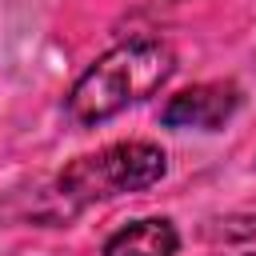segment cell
Returning a JSON list of instances; mask_svg holds the SVG:
<instances>
[{"mask_svg": "<svg viewBox=\"0 0 256 256\" xmlns=\"http://www.w3.org/2000/svg\"><path fill=\"white\" fill-rule=\"evenodd\" d=\"M172 52L168 44L152 40V36H136L124 40L116 48H108L68 92V116L84 128L104 124L112 116H120L124 108L148 100L152 92L164 88V80L172 76Z\"/></svg>", "mask_w": 256, "mask_h": 256, "instance_id": "cell-1", "label": "cell"}, {"mask_svg": "<svg viewBox=\"0 0 256 256\" xmlns=\"http://www.w3.org/2000/svg\"><path fill=\"white\" fill-rule=\"evenodd\" d=\"M180 236L172 228V220L164 216H144L132 220L128 228H120L116 236H108L104 256H176Z\"/></svg>", "mask_w": 256, "mask_h": 256, "instance_id": "cell-4", "label": "cell"}, {"mask_svg": "<svg viewBox=\"0 0 256 256\" xmlns=\"http://www.w3.org/2000/svg\"><path fill=\"white\" fill-rule=\"evenodd\" d=\"M240 108V88L236 84H196L184 88L180 96H172L160 112V120L168 128H204L216 132L232 120V112Z\"/></svg>", "mask_w": 256, "mask_h": 256, "instance_id": "cell-3", "label": "cell"}, {"mask_svg": "<svg viewBox=\"0 0 256 256\" xmlns=\"http://www.w3.org/2000/svg\"><path fill=\"white\" fill-rule=\"evenodd\" d=\"M164 172H168L164 148H156L148 140H120L92 156L72 160L56 180V200L64 204V216H68V212H80L108 196L144 192V188L160 184Z\"/></svg>", "mask_w": 256, "mask_h": 256, "instance_id": "cell-2", "label": "cell"}, {"mask_svg": "<svg viewBox=\"0 0 256 256\" xmlns=\"http://www.w3.org/2000/svg\"><path fill=\"white\" fill-rule=\"evenodd\" d=\"M252 256H256V252H252Z\"/></svg>", "mask_w": 256, "mask_h": 256, "instance_id": "cell-5", "label": "cell"}]
</instances>
